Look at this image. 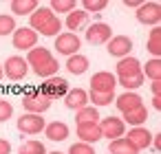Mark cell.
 <instances>
[{
  "mask_svg": "<svg viewBox=\"0 0 161 154\" xmlns=\"http://www.w3.org/2000/svg\"><path fill=\"white\" fill-rule=\"evenodd\" d=\"M77 139L82 143H95L102 139L99 123H77Z\"/></svg>",
  "mask_w": 161,
  "mask_h": 154,
  "instance_id": "cell-18",
  "label": "cell"
},
{
  "mask_svg": "<svg viewBox=\"0 0 161 154\" xmlns=\"http://www.w3.org/2000/svg\"><path fill=\"white\" fill-rule=\"evenodd\" d=\"M139 152L141 150H146L150 143H152V134H150V130H146V128H141V125H137V128H130V132H128V136H126Z\"/></svg>",
  "mask_w": 161,
  "mask_h": 154,
  "instance_id": "cell-17",
  "label": "cell"
},
{
  "mask_svg": "<svg viewBox=\"0 0 161 154\" xmlns=\"http://www.w3.org/2000/svg\"><path fill=\"white\" fill-rule=\"evenodd\" d=\"M31 29L36 33H42L47 38H53V35H60V29H62V20L49 9V7H38L31 16Z\"/></svg>",
  "mask_w": 161,
  "mask_h": 154,
  "instance_id": "cell-2",
  "label": "cell"
},
{
  "mask_svg": "<svg viewBox=\"0 0 161 154\" xmlns=\"http://www.w3.org/2000/svg\"><path fill=\"white\" fill-rule=\"evenodd\" d=\"M143 79H146L143 75H135V77H119V79H117V84H121L126 90H132V93H135L139 86H143Z\"/></svg>",
  "mask_w": 161,
  "mask_h": 154,
  "instance_id": "cell-32",
  "label": "cell"
},
{
  "mask_svg": "<svg viewBox=\"0 0 161 154\" xmlns=\"http://www.w3.org/2000/svg\"><path fill=\"white\" fill-rule=\"evenodd\" d=\"M113 38V29L106 22H95L86 29V40L91 44H106Z\"/></svg>",
  "mask_w": 161,
  "mask_h": 154,
  "instance_id": "cell-12",
  "label": "cell"
},
{
  "mask_svg": "<svg viewBox=\"0 0 161 154\" xmlns=\"http://www.w3.org/2000/svg\"><path fill=\"white\" fill-rule=\"evenodd\" d=\"M152 108H157V110L161 108V97H159V95H154V97H152Z\"/></svg>",
  "mask_w": 161,
  "mask_h": 154,
  "instance_id": "cell-40",
  "label": "cell"
},
{
  "mask_svg": "<svg viewBox=\"0 0 161 154\" xmlns=\"http://www.w3.org/2000/svg\"><path fill=\"white\" fill-rule=\"evenodd\" d=\"M3 75H5V73H3V64H0V79H3Z\"/></svg>",
  "mask_w": 161,
  "mask_h": 154,
  "instance_id": "cell-41",
  "label": "cell"
},
{
  "mask_svg": "<svg viewBox=\"0 0 161 154\" xmlns=\"http://www.w3.org/2000/svg\"><path fill=\"white\" fill-rule=\"evenodd\" d=\"M11 114H14V106H11V101H7V99H0V121H7V119H11Z\"/></svg>",
  "mask_w": 161,
  "mask_h": 154,
  "instance_id": "cell-35",
  "label": "cell"
},
{
  "mask_svg": "<svg viewBox=\"0 0 161 154\" xmlns=\"http://www.w3.org/2000/svg\"><path fill=\"white\" fill-rule=\"evenodd\" d=\"M150 90H152V95H159L161 93V82H152L150 84Z\"/></svg>",
  "mask_w": 161,
  "mask_h": 154,
  "instance_id": "cell-39",
  "label": "cell"
},
{
  "mask_svg": "<svg viewBox=\"0 0 161 154\" xmlns=\"http://www.w3.org/2000/svg\"><path fill=\"white\" fill-rule=\"evenodd\" d=\"M77 123H97L99 121V112L95 106H84L77 110V117H75Z\"/></svg>",
  "mask_w": 161,
  "mask_h": 154,
  "instance_id": "cell-27",
  "label": "cell"
},
{
  "mask_svg": "<svg viewBox=\"0 0 161 154\" xmlns=\"http://www.w3.org/2000/svg\"><path fill=\"white\" fill-rule=\"evenodd\" d=\"M3 73H5L9 79L20 82V79L27 77V73H29V64H27V60L20 57V55H11V57H7V62L3 64Z\"/></svg>",
  "mask_w": 161,
  "mask_h": 154,
  "instance_id": "cell-4",
  "label": "cell"
},
{
  "mask_svg": "<svg viewBox=\"0 0 161 154\" xmlns=\"http://www.w3.org/2000/svg\"><path fill=\"white\" fill-rule=\"evenodd\" d=\"M141 75L148 77V79H152V82H159V77H161V60H157V57L148 60L141 66Z\"/></svg>",
  "mask_w": 161,
  "mask_h": 154,
  "instance_id": "cell-26",
  "label": "cell"
},
{
  "mask_svg": "<svg viewBox=\"0 0 161 154\" xmlns=\"http://www.w3.org/2000/svg\"><path fill=\"white\" fill-rule=\"evenodd\" d=\"M159 38H161V29H159V27H152V31H150V35H148V42H146V51H148L152 57H157V60H159V55H161Z\"/></svg>",
  "mask_w": 161,
  "mask_h": 154,
  "instance_id": "cell-25",
  "label": "cell"
},
{
  "mask_svg": "<svg viewBox=\"0 0 161 154\" xmlns=\"http://www.w3.org/2000/svg\"><path fill=\"white\" fill-rule=\"evenodd\" d=\"M97 123H99V130H102V139L106 136V139L113 141V139L124 136V132H126V123L119 117H106V119H102Z\"/></svg>",
  "mask_w": 161,
  "mask_h": 154,
  "instance_id": "cell-10",
  "label": "cell"
},
{
  "mask_svg": "<svg viewBox=\"0 0 161 154\" xmlns=\"http://www.w3.org/2000/svg\"><path fill=\"white\" fill-rule=\"evenodd\" d=\"M44 119L42 114H33V112H25L20 119H18V130L22 134H40L44 130Z\"/></svg>",
  "mask_w": 161,
  "mask_h": 154,
  "instance_id": "cell-9",
  "label": "cell"
},
{
  "mask_svg": "<svg viewBox=\"0 0 161 154\" xmlns=\"http://www.w3.org/2000/svg\"><path fill=\"white\" fill-rule=\"evenodd\" d=\"M40 93H42L44 97H49L51 101H53V99H60V97H64V95L69 93V82H66L64 77L53 75V77L44 79V84H42Z\"/></svg>",
  "mask_w": 161,
  "mask_h": 154,
  "instance_id": "cell-5",
  "label": "cell"
},
{
  "mask_svg": "<svg viewBox=\"0 0 161 154\" xmlns=\"http://www.w3.org/2000/svg\"><path fill=\"white\" fill-rule=\"evenodd\" d=\"M137 20L146 27H157L161 22V5L159 3H143L137 9Z\"/></svg>",
  "mask_w": 161,
  "mask_h": 154,
  "instance_id": "cell-6",
  "label": "cell"
},
{
  "mask_svg": "<svg viewBox=\"0 0 161 154\" xmlns=\"http://www.w3.org/2000/svg\"><path fill=\"white\" fill-rule=\"evenodd\" d=\"M146 119H148V108L146 106H139V108H135L130 112H124V119L121 121L128 123V125H132V128H137V125H143Z\"/></svg>",
  "mask_w": 161,
  "mask_h": 154,
  "instance_id": "cell-23",
  "label": "cell"
},
{
  "mask_svg": "<svg viewBox=\"0 0 161 154\" xmlns=\"http://www.w3.org/2000/svg\"><path fill=\"white\" fill-rule=\"evenodd\" d=\"M80 46H82V40L75 35V33H60V35H55V49H58V53L60 55H75L77 51H80Z\"/></svg>",
  "mask_w": 161,
  "mask_h": 154,
  "instance_id": "cell-7",
  "label": "cell"
},
{
  "mask_svg": "<svg viewBox=\"0 0 161 154\" xmlns=\"http://www.w3.org/2000/svg\"><path fill=\"white\" fill-rule=\"evenodd\" d=\"M47 154H64V152H47Z\"/></svg>",
  "mask_w": 161,
  "mask_h": 154,
  "instance_id": "cell-42",
  "label": "cell"
},
{
  "mask_svg": "<svg viewBox=\"0 0 161 154\" xmlns=\"http://www.w3.org/2000/svg\"><path fill=\"white\" fill-rule=\"evenodd\" d=\"M18 27H16V18L14 16H9V13H3L0 16V35H14V31H16Z\"/></svg>",
  "mask_w": 161,
  "mask_h": 154,
  "instance_id": "cell-31",
  "label": "cell"
},
{
  "mask_svg": "<svg viewBox=\"0 0 161 154\" xmlns=\"http://www.w3.org/2000/svg\"><path fill=\"white\" fill-rule=\"evenodd\" d=\"M115 86H117V77L108 71L95 73L91 77V90L93 93H115Z\"/></svg>",
  "mask_w": 161,
  "mask_h": 154,
  "instance_id": "cell-11",
  "label": "cell"
},
{
  "mask_svg": "<svg viewBox=\"0 0 161 154\" xmlns=\"http://www.w3.org/2000/svg\"><path fill=\"white\" fill-rule=\"evenodd\" d=\"M53 13H71L75 9V0H51V7Z\"/></svg>",
  "mask_w": 161,
  "mask_h": 154,
  "instance_id": "cell-30",
  "label": "cell"
},
{
  "mask_svg": "<svg viewBox=\"0 0 161 154\" xmlns=\"http://www.w3.org/2000/svg\"><path fill=\"white\" fill-rule=\"evenodd\" d=\"M27 64L33 68V73H36L38 77H44V79L58 75V68H60L58 60H55V57L51 55V51L44 49V46H33V49L27 53Z\"/></svg>",
  "mask_w": 161,
  "mask_h": 154,
  "instance_id": "cell-1",
  "label": "cell"
},
{
  "mask_svg": "<svg viewBox=\"0 0 161 154\" xmlns=\"http://www.w3.org/2000/svg\"><path fill=\"white\" fill-rule=\"evenodd\" d=\"M108 53L113 55V57H128L130 55V51H132V40L128 38V35H115V38H110L108 42Z\"/></svg>",
  "mask_w": 161,
  "mask_h": 154,
  "instance_id": "cell-13",
  "label": "cell"
},
{
  "mask_svg": "<svg viewBox=\"0 0 161 154\" xmlns=\"http://www.w3.org/2000/svg\"><path fill=\"white\" fill-rule=\"evenodd\" d=\"M38 44V33L31 27H20L14 31V46L18 51H31Z\"/></svg>",
  "mask_w": 161,
  "mask_h": 154,
  "instance_id": "cell-8",
  "label": "cell"
},
{
  "mask_svg": "<svg viewBox=\"0 0 161 154\" xmlns=\"http://www.w3.org/2000/svg\"><path fill=\"white\" fill-rule=\"evenodd\" d=\"M124 5H126V7H130V9H139L143 3H139V0H124Z\"/></svg>",
  "mask_w": 161,
  "mask_h": 154,
  "instance_id": "cell-37",
  "label": "cell"
},
{
  "mask_svg": "<svg viewBox=\"0 0 161 154\" xmlns=\"http://www.w3.org/2000/svg\"><path fill=\"white\" fill-rule=\"evenodd\" d=\"M44 134L51 139V141H64L66 136H69V125L64 123V121H53V123H49V125H44Z\"/></svg>",
  "mask_w": 161,
  "mask_h": 154,
  "instance_id": "cell-19",
  "label": "cell"
},
{
  "mask_svg": "<svg viewBox=\"0 0 161 154\" xmlns=\"http://www.w3.org/2000/svg\"><path fill=\"white\" fill-rule=\"evenodd\" d=\"M88 101H93L95 108H102V106H108L115 101V93H88Z\"/></svg>",
  "mask_w": 161,
  "mask_h": 154,
  "instance_id": "cell-28",
  "label": "cell"
},
{
  "mask_svg": "<svg viewBox=\"0 0 161 154\" xmlns=\"http://www.w3.org/2000/svg\"><path fill=\"white\" fill-rule=\"evenodd\" d=\"M66 68H69V73H73V75H84V73L88 71V57L82 55V53H75V55H71V57L66 60Z\"/></svg>",
  "mask_w": 161,
  "mask_h": 154,
  "instance_id": "cell-22",
  "label": "cell"
},
{
  "mask_svg": "<svg viewBox=\"0 0 161 154\" xmlns=\"http://www.w3.org/2000/svg\"><path fill=\"white\" fill-rule=\"evenodd\" d=\"M106 0H84L82 3V11H86L88 16L91 13H99V11H104L106 9Z\"/></svg>",
  "mask_w": 161,
  "mask_h": 154,
  "instance_id": "cell-33",
  "label": "cell"
},
{
  "mask_svg": "<svg viewBox=\"0 0 161 154\" xmlns=\"http://www.w3.org/2000/svg\"><path fill=\"white\" fill-rule=\"evenodd\" d=\"M88 22V13L86 11H82V9H73L69 16H66V27H69V33H73V31H80L84 24Z\"/></svg>",
  "mask_w": 161,
  "mask_h": 154,
  "instance_id": "cell-21",
  "label": "cell"
},
{
  "mask_svg": "<svg viewBox=\"0 0 161 154\" xmlns=\"http://www.w3.org/2000/svg\"><path fill=\"white\" fill-rule=\"evenodd\" d=\"M0 154H11V143L7 139H0Z\"/></svg>",
  "mask_w": 161,
  "mask_h": 154,
  "instance_id": "cell-36",
  "label": "cell"
},
{
  "mask_svg": "<svg viewBox=\"0 0 161 154\" xmlns=\"http://www.w3.org/2000/svg\"><path fill=\"white\" fill-rule=\"evenodd\" d=\"M108 152H110V154H139V150H137L126 136L113 139V141L108 143Z\"/></svg>",
  "mask_w": 161,
  "mask_h": 154,
  "instance_id": "cell-20",
  "label": "cell"
},
{
  "mask_svg": "<svg viewBox=\"0 0 161 154\" xmlns=\"http://www.w3.org/2000/svg\"><path fill=\"white\" fill-rule=\"evenodd\" d=\"M22 108H25L27 112L42 114V112H47V110L51 108V99L44 97V95L40 93V88H38V90H27V93L22 95Z\"/></svg>",
  "mask_w": 161,
  "mask_h": 154,
  "instance_id": "cell-3",
  "label": "cell"
},
{
  "mask_svg": "<svg viewBox=\"0 0 161 154\" xmlns=\"http://www.w3.org/2000/svg\"><path fill=\"white\" fill-rule=\"evenodd\" d=\"M36 9H38V0H14L11 3L14 16H31Z\"/></svg>",
  "mask_w": 161,
  "mask_h": 154,
  "instance_id": "cell-24",
  "label": "cell"
},
{
  "mask_svg": "<svg viewBox=\"0 0 161 154\" xmlns=\"http://www.w3.org/2000/svg\"><path fill=\"white\" fill-rule=\"evenodd\" d=\"M135 75H141V62L132 55L121 57L117 62V77H135Z\"/></svg>",
  "mask_w": 161,
  "mask_h": 154,
  "instance_id": "cell-14",
  "label": "cell"
},
{
  "mask_svg": "<svg viewBox=\"0 0 161 154\" xmlns=\"http://www.w3.org/2000/svg\"><path fill=\"white\" fill-rule=\"evenodd\" d=\"M157 152H159V147H161V134H152V143H150Z\"/></svg>",
  "mask_w": 161,
  "mask_h": 154,
  "instance_id": "cell-38",
  "label": "cell"
},
{
  "mask_svg": "<svg viewBox=\"0 0 161 154\" xmlns=\"http://www.w3.org/2000/svg\"><path fill=\"white\" fill-rule=\"evenodd\" d=\"M20 154H47V147H44L42 141L31 139V141H25L20 145Z\"/></svg>",
  "mask_w": 161,
  "mask_h": 154,
  "instance_id": "cell-29",
  "label": "cell"
},
{
  "mask_svg": "<svg viewBox=\"0 0 161 154\" xmlns=\"http://www.w3.org/2000/svg\"><path fill=\"white\" fill-rule=\"evenodd\" d=\"M115 106H117V110L124 114V112H130V110H135V108L143 106V99H141L137 93H132V90H126L124 95H119V97L115 99Z\"/></svg>",
  "mask_w": 161,
  "mask_h": 154,
  "instance_id": "cell-15",
  "label": "cell"
},
{
  "mask_svg": "<svg viewBox=\"0 0 161 154\" xmlns=\"http://www.w3.org/2000/svg\"><path fill=\"white\" fill-rule=\"evenodd\" d=\"M69 154H95V150H93L91 143H82V141H77V143H73V145L69 147Z\"/></svg>",
  "mask_w": 161,
  "mask_h": 154,
  "instance_id": "cell-34",
  "label": "cell"
},
{
  "mask_svg": "<svg viewBox=\"0 0 161 154\" xmlns=\"http://www.w3.org/2000/svg\"><path fill=\"white\" fill-rule=\"evenodd\" d=\"M64 104L71 110H80V108L88 106V93L84 88H69V93L64 95Z\"/></svg>",
  "mask_w": 161,
  "mask_h": 154,
  "instance_id": "cell-16",
  "label": "cell"
}]
</instances>
